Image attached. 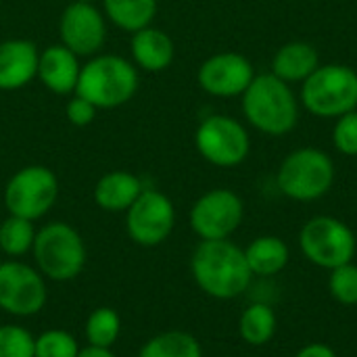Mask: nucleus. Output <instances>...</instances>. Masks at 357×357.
Wrapping results in <instances>:
<instances>
[{
    "mask_svg": "<svg viewBox=\"0 0 357 357\" xmlns=\"http://www.w3.org/2000/svg\"><path fill=\"white\" fill-rule=\"evenodd\" d=\"M190 272L197 287L220 301L241 297L251 284V270L245 249L224 241H201L190 257Z\"/></svg>",
    "mask_w": 357,
    "mask_h": 357,
    "instance_id": "nucleus-1",
    "label": "nucleus"
},
{
    "mask_svg": "<svg viewBox=\"0 0 357 357\" xmlns=\"http://www.w3.org/2000/svg\"><path fill=\"white\" fill-rule=\"evenodd\" d=\"M138 92V69L119 54H94L82 65L75 94L90 100L98 111L128 105Z\"/></svg>",
    "mask_w": 357,
    "mask_h": 357,
    "instance_id": "nucleus-2",
    "label": "nucleus"
},
{
    "mask_svg": "<svg viewBox=\"0 0 357 357\" xmlns=\"http://www.w3.org/2000/svg\"><path fill=\"white\" fill-rule=\"evenodd\" d=\"M243 113L247 121L270 136H284L297 126V98L287 82L274 73L255 75L243 92Z\"/></svg>",
    "mask_w": 357,
    "mask_h": 357,
    "instance_id": "nucleus-3",
    "label": "nucleus"
},
{
    "mask_svg": "<svg viewBox=\"0 0 357 357\" xmlns=\"http://www.w3.org/2000/svg\"><path fill=\"white\" fill-rule=\"evenodd\" d=\"M31 253L36 270L52 282H69L77 278L86 266V243L82 234L65 222L42 226L36 232Z\"/></svg>",
    "mask_w": 357,
    "mask_h": 357,
    "instance_id": "nucleus-4",
    "label": "nucleus"
},
{
    "mask_svg": "<svg viewBox=\"0 0 357 357\" xmlns=\"http://www.w3.org/2000/svg\"><path fill=\"white\" fill-rule=\"evenodd\" d=\"M335 182L333 159L314 146L293 151L278 169L276 184L280 192L293 201L310 203L322 199Z\"/></svg>",
    "mask_w": 357,
    "mask_h": 357,
    "instance_id": "nucleus-5",
    "label": "nucleus"
},
{
    "mask_svg": "<svg viewBox=\"0 0 357 357\" xmlns=\"http://www.w3.org/2000/svg\"><path fill=\"white\" fill-rule=\"evenodd\" d=\"M301 102L316 117H341L357 109V73L347 65H322L301 86Z\"/></svg>",
    "mask_w": 357,
    "mask_h": 357,
    "instance_id": "nucleus-6",
    "label": "nucleus"
},
{
    "mask_svg": "<svg viewBox=\"0 0 357 357\" xmlns=\"http://www.w3.org/2000/svg\"><path fill=\"white\" fill-rule=\"evenodd\" d=\"M299 247L305 259L314 266L335 270L354 261L357 238L345 222L333 215H316L303 224L299 232Z\"/></svg>",
    "mask_w": 357,
    "mask_h": 357,
    "instance_id": "nucleus-7",
    "label": "nucleus"
},
{
    "mask_svg": "<svg viewBox=\"0 0 357 357\" xmlns=\"http://www.w3.org/2000/svg\"><path fill=\"white\" fill-rule=\"evenodd\" d=\"M59 180L46 165H25L15 172L4 186V207L8 215L36 222L56 203Z\"/></svg>",
    "mask_w": 357,
    "mask_h": 357,
    "instance_id": "nucleus-8",
    "label": "nucleus"
},
{
    "mask_svg": "<svg viewBox=\"0 0 357 357\" xmlns=\"http://www.w3.org/2000/svg\"><path fill=\"white\" fill-rule=\"evenodd\" d=\"M195 146L207 163L215 167H236L247 159L251 140L243 123L234 117L209 115L195 132Z\"/></svg>",
    "mask_w": 357,
    "mask_h": 357,
    "instance_id": "nucleus-9",
    "label": "nucleus"
},
{
    "mask_svg": "<svg viewBox=\"0 0 357 357\" xmlns=\"http://www.w3.org/2000/svg\"><path fill=\"white\" fill-rule=\"evenodd\" d=\"M245 218L243 199L228 188H213L201 195L190 209V228L201 241L230 238Z\"/></svg>",
    "mask_w": 357,
    "mask_h": 357,
    "instance_id": "nucleus-10",
    "label": "nucleus"
},
{
    "mask_svg": "<svg viewBox=\"0 0 357 357\" xmlns=\"http://www.w3.org/2000/svg\"><path fill=\"white\" fill-rule=\"evenodd\" d=\"M46 278L31 266L10 259L0 264V310L15 318H29L44 310Z\"/></svg>",
    "mask_w": 357,
    "mask_h": 357,
    "instance_id": "nucleus-11",
    "label": "nucleus"
},
{
    "mask_svg": "<svg viewBox=\"0 0 357 357\" xmlns=\"http://www.w3.org/2000/svg\"><path fill=\"white\" fill-rule=\"evenodd\" d=\"M176 226V207L167 195L144 188L126 211V232L140 247H157L169 238Z\"/></svg>",
    "mask_w": 357,
    "mask_h": 357,
    "instance_id": "nucleus-12",
    "label": "nucleus"
},
{
    "mask_svg": "<svg viewBox=\"0 0 357 357\" xmlns=\"http://www.w3.org/2000/svg\"><path fill=\"white\" fill-rule=\"evenodd\" d=\"M61 44L77 56H94L102 50L107 40V17L94 2H71L59 19Z\"/></svg>",
    "mask_w": 357,
    "mask_h": 357,
    "instance_id": "nucleus-13",
    "label": "nucleus"
},
{
    "mask_svg": "<svg viewBox=\"0 0 357 357\" xmlns=\"http://www.w3.org/2000/svg\"><path fill=\"white\" fill-rule=\"evenodd\" d=\"M253 77L255 73L251 61L238 52H218L205 59L197 73L199 86L207 94L220 98L243 96Z\"/></svg>",
    "mask_w": 357,
    "mask_h": 357,
    "instance_id": "nucleus-14",
    "label": "nucleus"
},
{
    "mask_svg": "<svg viewBox=\"0 0 357 357\" xmlns=\"http://www.w3.org/2000/svg\"><path fill=\"white\" fill-rule=\"evenodd\" d=\"M79 73H82L79 56L67 46H63L61 42L50 44L44 50H40L36 77L52 94H59V96L75 94Z\"/></svg>",
    "mask_w": 357,
    "mask_h": 357,
    "instance_id": "nucleus-15",
    "label": "nucleus"
},
{
    "mask_svg": "<svg viewBox=\"0 0 357 357\" xmlns=\"http://www.w3.org/2000/svg\"><path fill=\"white\" fill-rule=\"evenodd\" d=\"M40 50L31 40L10 38L0 42V90L15 92L38 75Z\"/></svg>",
    "mask_w": 357,
    "mask_h": 357,
    "instance_id": "nucleus-16",
    "label": "nucleus"
},
{
    "mask_svg": "<svg viewBox=\"0 0 357 357\" xmlns=\"http://www.w3.org/2000/svg\"><path fill=\"white\" fill-rule=\"evenodd\" d=\"M130 54H132V63L136 65V69H142L149 73H161L174 63L176 46L169 33H165L159 27L149 25L132 33Z\"/></svg>",
    "mask_w": 357,
    "mask_h": 357,
    "instance_id": "nucleus-17",
    "label": "nucleus"
},
{
    "mask_svg": "<svg viewBox=\"0 0 357 357\" xmlns=\"http://www.w3.org/2000/svg\"><path fill=\"white\" fill-rule=\"evenodd\" d=\"M142 190L144 188L138 176L126 169H113L98 178L92 197L100 209L109 213H119V211H128Z\"/></svg>",
    "mask_w": 357,
    "mask_h": 357,
    "instance_id": "nucleus-18",
    "label": "nucleus"
},
{
    "mask_svg": "<svg viewBox=\"0 0 357 357\" xmlns=\"http://www.w3.org/2000/svg\"><path fill=\"white\" fill-rule=\"evenodd\" d=\"M320 67L318 50L307 42H289L280 46L272 61V73L287 84L305 82Z\"/></svg>",
    "mask_w": 357,
    "mask_h": 357,
    "instance_id": "nucleus-19",
    "label": "nucleus"
},
{
    "mask_svg": "<svg viewBox=\"0 0 357 357\" xmlns=\"http://www.w3.org/2000/svg\"><path fill=\"white\" fill-rule=\"evenodd\" d=\"M245 259L253 276H276L280 274L291 259L289 245L278 236H259L249 243L245 249Z\"/></svg>",
    "mask_w": 357,
    "mask_h": 357,
    "instance_id": "nucleus-20",
    "label": "nucleus"
},
{
    "mask_svg": "<svg viewBox=\"0 0 357 357\" xmlns=\"http://www.w3.org/2000/svg\"><path fill=\"white\" fill-rule=\"evenodd\" d=\"M102 13L115 27L136 33L153 25L157 0H102Z\"/></svg>",
    "mask_w": 357,
    "mask_h": 357,
    "instance_id": "nucleus-21",
    "label": "nucleus"
},
{
    "mask_svg": "<svg viewBox=\"0 0 357 357\" xmlns=\"http://www.w3.org/2000/svg\"><path fill=\"white\" fill-rule=\"evenodd\" d=\"M278 328L276 312L268 303H251L238 320V335L251 347L268 345Z\"/></svg>",
    "mask_w": 357,
    "mask_h": 357,
    "instance_id": "nucleus-22",
    "label": "nucleus"
},
{
    "mask_svg": "<svg viewBox=\"0 0 357 357\" xmlns=\"http://www.w3.org/2000/svg\"><path fill=\"white\" fill-rule=\"evenodd\" d=\"M138 357H203L201 343L184 331H167L149 339Z\"/></svg>",
    "mask_w": 357,
    "mask_h": 357,
    "instance_id": "nucleus-23",
    "label": "nucleus"
},
{
    "mask_svg": "<svg viewBox=\"0 0 357 357\" xmlns=\"http://www.w3.org/2000/svg\"><path fill=\"white\" fill-rule=\"evenodd\" d=\"M86 333V341L92 347H102V349H111L121 333V318L117 316L115 310L111 307H98L94 310L84 326Z\"/></svg>",
    "mask_w": 357,
    "mask_h": 357,
    "instance_id": "nucleus-24",
    "label": "nucleus"
},
{
    "mask_svg": "<svg viewBox=\"0 0 357 357\" xmlns=\"http://www.w3.org/2000/svg\"><path fill=\"white\" fill-rule=\"evenodd\" d=\"M33 222L17 215H8L0 224V251L8 257H21L31 251L36 238Z\"/></svg>",
    "mask_w": 357,
    "mask_h": 357,
    "instance_id": "nucleus-25",
    "label": "nucleus"
},
{
    "mask_svg": "<svg viewBox=\"0 0 357 357\" xmlns=\"http://www.w3.org/2000/svg\"><path fill=\"white\" fill-rule=\"evenodd\" d=\"M79 345L75 337L61 328L44 331L33 341V357H77Z\"/></svg>",
    "mask_w": 357,
    "mask_h": 357,
    "instance_id": "nucleus-26",
    "label": "nucleus"
},
{
    "mask_svg": "<svg viewBox=\"0 0 357 357\" xmlns=\"http://www.w3.org/2000/svg\"><path fill=\"white\" fill-rule=\"evenodd\" d=\"M328 291L341 305H357V266L354 261L331 270Z\"/></svg>",
    "mask_w": 357,
    "mask_h": 357,
    "instance_id": "nucleus-27",
    "label": "nucleus"
},
{
    "mask_svg": "<svg viewBox=\"0 0 357 357\" xmlns=\"http://www.w3.org/2000/svg\"><path fill=\"white\" fill-rule=\"evenodd\" d=\"M36 337L23 326H0V357H33Z\"/></svg>",
    "mask_w": 357,
    "mask_h": 357,
    "instance_id": "nucleus-28",
    "label": "nucleus"
},
{
    "mask_svg": "<svg viewBox=\"0 0 357 357\" xmlns=\"http://www.w3.org/2000/svg\"><path fill=\"white\" fill-rule=\"evenodd\" d=\"M333 142L341 155L357 157V111H349L337 119L333 130Z\"/></svg>",
    "mask_w": 357,
    "mask_h": 357,
    "instance_id": "nucleus-29",
    "label": "nucleus"
},
{
    "mask_svg": "<svg viewBox=\"0 0 357 357\" xmlns=\"http://www.w3.org/2000/svg\"><path fill=\"white\" fill-rule=\"evenodd\" d=\"M96 113H98V109H96L90 100L82 98L79 94H73V96L67 100V105H65L67 121H69L71 126H75V128H86V126H90V123L96 119Z\"/></svg>",
    "mask_w": 357,
    "mask_h": 357,
    "instance_id": "nucleus-30",
    "label": "nucleus"
},
{
    "mask_svg": "<svg viewBox=\"0 0 357 357\" xmlns=\"http://www.w3.org/2000/svg\"><path fill=\"white\" fill-rule=\"evenodd\" d=\"M295 357H337V354L326 343H310V345L301 347Z\"/></svg>",
    "mask_w": 357,
    "mask_h": 357,
    "instance_id": "nucleus-31",
    "label": "nucleus"
},
{
    "mask_svg": "<svg viewBox=\"0 0 357 357\" xmlns=\"http://www.w3.org/2000/svg\"><path fill=\"white\" fill-rule=\"evenodd\" d=\"M77 357H115V354H113L111 349H102V347H92V345H88V347L79 349Z\"/></svg>",
    "mask_w": 357,
    "mask_h": 357,
    "instance_id": "nucleus-32",
    "label": "nucleus"
},
{
    "mask_svg": "<svg viewBox=\"0 0 357 357\" xmlns=\"http://www.w3.org/2000/svg\"><path fill=\"white\" fill-rule=\"evenodd\" d=\"M73 2H94V0H73Z\"/></svg>",
    "mask_w": 357,
    "mask_h": 357,
    "instance_id": "nucleus-33",
    "label": "nucleus"
}]
</instances>
